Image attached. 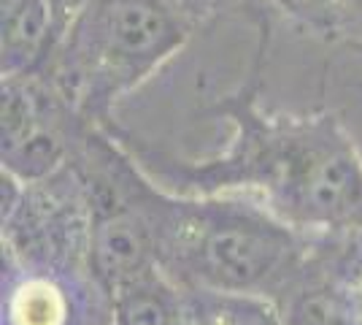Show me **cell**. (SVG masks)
<instances>
[{"label": "cell", "instance_id": "6da1fadb", "mask_svg": "<svg viewBox=\"0 0 362 325\" xmlns=\"http://www.w3.org/2000/svg\"><path fill=\"white\" fill-rule=\"evenodd\" d=\"M170 0H90L65 33L60 84L74 103L98 106L133 87L184 44Z\"/></svg>", "mask_w": 362, "mask_h": 325}, {"label": "cell", "instance_id": "7a4b0ae2", "mask_svg": "<svg viewBox=\"0 0 362 325\" xmlns=\"http://www.w3.org/2000/svg\"><path fill=\"white\" fill-rule=\"evenodd\" d=\"M243 163L289 222L346 228L362 219V163L332 125L259 130Z\"/></svg>", "mask_w": 362, "mask_h": 325}, {"label": "cell", "instance_id": "3957f363", "mask_svg": "<svg viewBox=\"0 0 362 325\" xmlns=\"http://www.w3.org/2000/svg\"><path fill=\"white\" fill-rule=\"evenodd\" d=\"M181 228V258L206 290L262 295L298 263V241L287 222L255 206H200L189 212Z\"/></svg>", "mask_w": 362, "mask_h": 325}, {"label": "cell", "instance_id": "277c9868", "mask_svg": "<svg viewBox=\"0 0 362 325\" xmlns=\"http://www.w3.org/2000/svg\"><path fill=\"white\" fill-rule=\"evenodd\" d=\"M54 103L30 74L3 79V171L22 185L52 179L65 160Z\"/></svg>", "mask_w": 362, "mask_h": 325}, {"label": "cell", "instance_id": "5b68a950", "mask_svg": "<svg viewBox=\"0 0 362 325\" xmlns=\"http://www.w3.org/2000/svg\"><path fill=\"white\" fill-rule=\"evenodd\" d=\"M90 258L108 290L157 266L149 228L124 209L108 212L90 228Z\"/></svg>", "mask_w": 362, "mask_h": 325}, {"label": "cell", "instance_id": "8992f818", "mask_svg": "<svg viewBox=\"0 0 362 325\" xmlns=\"http://www.w3.org/2000/svg\"><path fill=\"white\" fill-rule=\"evenodd\" d=\"M111 298L117 325H189L187 298L157 266L117 285Z\"/></svg>", "mask_w": 362, "mask_h": 325}, {"label": "cell", "instance_id": "52a82bcc", "mask_svg": "<svg viewBox=\"0 0 362 325\" xmlns=\"http://www.w3.org/2000/svg\"><path fill=\"white\" fill-rule=\"evenodd\" d=\"M52 41L57 38L46 0H3V79L33 74Z\"/></svg>", "mask_w": 362, "mask_h": 325}, {"label": "cell", "instance_id": "ba28073f", "mask_svg": "<svg viewBox=\"0 0 362 325\" xmlns=\"http://www.w3.org/2000/svg\"><path fill=\"white\" fill-rule=\"evenodd\" d=\"M189 325H284L281 309L265 295L219 293L197 287L187 298Z\"/></svg>", "mask_w": 362, "mask_h": 325}, {"label": "cell", "instance_id": "9c48e42d", "mask_svg": "<svg viewBox=\"0 0 362 325\" xmlns=\"http://www.w3.org/2000/svg\"><path fill=\"white\" fill-rule=\"evenodd\" d=\"M68 295L49 277H30L19 282L8 298L11 325H68Z\"/></svg>", "mask_w": 362, "mask_h": 325}, {"label": "cell", "instance_id": "30bf717a", "mask_svg": "<svg viewBox=\"0 0 362 325\" xmlns=\"http://www.w3.org/2000/svg\"><path fill=\"white\" fill-rule=\"evenodd\" d=\"M284 325H351L344 295L330 282H305L281 309Z\"/></svg>", "mask_w": 362, "mask_h": 325}, {"label": "cell", "instance_id": "8fae6325", "mask_svg": "<svg viewBox=\"0 0 362 325\" xmlns=\"http://www.w3.org/2000/svg\"><path fill=\"white\" fill-rule=\"evenodd\" d=\"M289 14L314 25H335L346 14V0H279Z\"/></svg>", "mask_w": 362, "mask_h": 325}, {"label": "cell", "instance_id": "7c38bea8", "mask_svg": "<svg viewBox=\"0 0 362 325\" xmlns=\"http://www.w3.org/2000/svg\"><path fill=\"white\" fill-rule=\"evenodd\" d=\"M49 3V14H52V28H54V38H62L71 30L76 16L87 8L90 0H46Z\"/></svg>", "mask_w": 362, "mask_h": 325}, {"label": "cell", "instance_id": "4fadbf2b", "mask_svg": "<svg viewBox=\"0 0 362 325\" xmlns=\"http://www.w3.org/2000/svg\"><path fill=\"white\" fill-rule=\"evenodd\" d=\"M170 3H173L179 11H197V8L206 6L209 0H170Z\"/></svg>", "mask_w": 362, "mask_h": 325}, {"label": "cell", "instance_id": "5bb4252c", "mask_svg": "<svg viewBox=\"0 0 362 325\" xmlns=\"http://www.w3.org/2000/svg\"><path fill=\"white\" fill-rule=\"evenodd\" d=\"M346 11H351L357 19H362V0H346Z\"/></svg>", "mask_w": 362, "mask_h": 325}, {"label": "cell", "instance_id": "9a60e30c", "mask_svg": "<svg viewBox=\"0 0 362 325\" xmlns=\"http://www.w3.org/2000/svg\"><path fill=\"white\" fill-rule=\"evenodd\" d=\"M357 312H360V320H362V274L357 277Z\"/></svg>", "mask_w": 362, "mask_h": 325}]
</instances>
